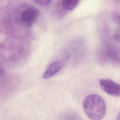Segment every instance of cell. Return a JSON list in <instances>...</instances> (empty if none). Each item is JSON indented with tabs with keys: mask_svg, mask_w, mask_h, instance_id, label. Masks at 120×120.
<instances>
[{
	"mask_svg": "<svg viewBox=\"0 0 120 120\" xmlns=\"http://www.w3.org/2000/svg\"><path fill=\"white\" fill-rule=\"evenodd\" d=\"M83 108L87 117L93 120L102 119L106 111L105 101L101 97L96 94H91L85 98Z\"/></svg>",
	"mask_w": 120,
	"mask_h": 120,
	"instance_id": "6da1fadb",
	"label": "cell"
},
{
	"mask_svg": "<svg viewBox=\"0 0 120 120\" xmlns=\"http://www.w3.org/2000/svg\"><path fill=\"white\" fill-rule=\"evenodd\" d=\"M39 16V11L36 8L30 6L24 8L20 13L19 22L25 27H30L37 22Z\"/></svg>",
	"mask_w": 120,
	"mask_h": 120,
	"instance_id": "7a4b0ae2",
	"label": "cell"
},
{
	"mask_svg": "<svg viewBox=\"0 0 120 120\" xmlns=\"http://www.w3.org/2000/svg\"><path fill=\"white\" fill-rule=\"evenodd\" d=\"M69 58V55L66 56L64 58L55 60L50 64L43 73L42 78L47 79L57 75L66 65Z\"/></svg>",
	"mask_w": 120,
	"mask_h": 120,
	"instance_id": "3957f363",
	"label": "cell"
},
{
	"mask_svg": "<svg viewBox=\"0 0 120 120\" xmlns=\"http://www.w3.org/2000/svg\"><path fill=\"white\" fill-rule=\"evenodd\" d=\"M101 88L106 93L116 97L120 96V85L110 79H101L99 81Z\"/></svg>",
	"mask_w": 120,
	"mask_h": 120,
	"instance_id": "277c9868",
	"label": "cell"
},
{
	"mask_svg": "<svg viewBox=\"0 0 120 120\" xmlns=\"http://www.w3.org/2000/svg\"><path fill=\"white\" fill-rule=\"evenodd\" d=\"M79 2V0H63L60 1V6L63 10L71 11L77 7Z\"/></svg>",
	"mask_w": 120,
	"mask_h": 120,
	"instance_id": "5b68a950",
	"label": "cell"
},
{
	"mask_svg": "<svg viewBox=\"0 0 120 120\" xmlns=\"http://www.w3.org/2000/svg\"><path fill=\"white\" fill-rule=\"evenodd\" d=\"M33 2L38 5L45 6L50 4L51 2V1L48 0H34Z\"/></svg>",
	"mask_w": 120,
	"mask_h": 120,
	"instance_id": "8992f818",
	"label": "cell"
}]
</instances>
